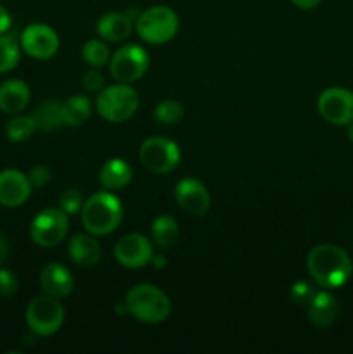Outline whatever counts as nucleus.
Returning a JSON list of instances; mask_svg holds the SVG:
<instances>
[{
  "label": "nucleus",
  "instance_id": "29",
  "mask_svg": "<svg viewBox=\"0 0 353 354\" xmlns=\"http://www.w3.org/2000/svg\"><path fill=\"white\" fill-rule=\"evenodd\" d=\"M289 296L298 306H308L311 297L315 296V289L308 282H296L289 290Z\"/></svg>",
  "mask_w": 353,
  "mask_h": 354
},
{
  "label": "nucleus",
  "instance_id": "22",
  "mask_svg": "<svg viewBox=\"0 0 353 354\" xmlns=\"http://www.w3.org/2000/svg\"><path fill=\"white\" fill-rule=\"evenodd\" d=\"M151 234L152 241H154V244L158 248L168 249L179 239V223H176L175 218L168 216V214H163V216H158L152 221Z\"/></svg>",
  "mask_w": 353,
  "mask_h": 354
},
{
  "label": "nucleus",
  "instance_id": "14",
  "mask_svg": "<svg viewBox=\"0 0 353 354\" xmlns=\"http://www.w3.org/2000/svg\"><path fill=\"white\" fill-rule=\"evenodd\" d=\"M31 194V183L28 175L19 169L0 171V204L6 207H17L28 201Z\"/></svg>",
  "mask_w": 353,
  "mask_h": 354
},
{
  "label": "nucleus",
  "instance_id": "28",
  "mask_svg": "<svg viewBox=\"0 0 353 354\" xmlns=\"http://www.w3.org/2000/svg\"><path fill=\"white\" fill-rule=\"evenodd\" d=\"M85 199H83V194L76 189H69L66 192L61 194L59 197V206L64 213L68 214H76L78 211H82Z\"/></svg>",
  "mask_w": 353,
  "mask_h": 354
},
{
  "label": "nucleus",
  "instance_id": "16",
  "mask_svg": "<svg viewBox=\"0 0 353 354\" xmlns=\"http://www.w3.org/2000/svg\"><path fill=\"white\" fill-rule=\"evenodd\" d=\"M339 304L336 301V297L332 296L327 290H320V292H315V296L311 297V301L307 306V315L308 320L314 327L318 328H327L334 324L336 317H338Z\"/></svg>",
  "mask_w": 353,
  "mask_h": 354
},
{
  "label": "nucleus",
  "instance_id": "34",
  "mask_svg": "<svg viewBox=\"0 0 353 354\" xmlns=\"http://www.w3.org/2000/svg\"><path fill=\"white\" fill-rule=\"evenodd\" d=\"M291 2H293L296 7H300V9L310 10V9H315L322 0H291Z\"/></svg>",
  "mask_w": 353,
  "mask_h": 354
},
{
  "label": "nucleus",
  "instance_id": "30",
  "mask_svg": "<svg viewBox=\"0 0 353 354\" xmlns=\"http://www.w3.org/2000/svg\"><path fill=\"white\" fill-rule=\"evenodd\" d=\"M52 178V173L47 166H33L28 173V180H30L31 187H37V189H42V187L47 185Z\"/></svg>",
  "mask_w": 353,
  "mask_h": 354
},
{
  "label": "nucleus",
  "instance_id": "17",
  "mask_svg": "<svg viewBox=\"0 0 353 354\" xmlns=\"http://www.w3.org/2000/svg\"><path fill=\"white\" fill-rule=\"evenodd\" d=\"M68 254L80 268H92L100 259V245L92 235L75 234L68 242Z\"/></svg>",
  "mask_w": 353,
  "mask_h": 354
},
{
  "label": "nucleus",
  "instance_id": "11",
  "mask_svg": "<svg viewBox=\"0 0 353 354\" xmlns=\"http://www.w3.org/2000/svg\"><path fill=\"white\" fill-rule=\"evenodd\" d=\"M21 48L35 59H48L57 52L59 37L47 24H30L21 33Z\"/></svg>",
  "mask_w": 353,
  "mask_h": 354
},
{
  "label": "nucleus",
  "instance_id": "15",
  "mask_svg": "<svg viewBox=\"0 0 353 354\" xmlns=\"http://www.w3.org/2000/svg\"><path fill=\"white\" fill-rule=\"evenodd\" d=\"M40 286L47 296L62 299L75 289V279L71 272L61 263H48L40 272Z\"/></svg>",
  "mask_w": 353,
  "mask_h": 354
},
{
  "label": "nucleus",
  "instance_id": "6",
  "mask_svg": "<svg viewBox=\"0 0 353 354\" xmlns=\"http://www.w3.org/2000/svg\"><path fill=\"white\" fill-rule=\"evenodd\" d=\"M64 322V308L52 296H38L26 308V324L37 335L55 334Z\"/></svg>",
  "mask_w": 353,
  "mask_h": 354
},
{
  "label": "nucleus",
  "instance_id": "2",
  "mask_svg": "<svg viewBox=\"0 0 353 354\" xmlns=\"http://www.w3.org/2000/svg\"><path fill=\"white\" fill-rule=\"evenodd\" d=\"M123 206L109 190L90 196L82 207V223L92 235L111 234L120 227Z\"/></svg>",
  "mask_w": 353,
  "mask_h": 354
},
{
  "label": "nucleus",
  "instance_id": "24",
  "mask_svg": "<svg viewBox=\"0 0 353 354\" xmlns=\"http://www.w3.org/2000/svg\"><path fill=\"white\" fill-rule=\"evenodd\" d=\"M19 44L14 37L0 35V73L14 69L19 62Z\"/></svg>",
  "mask_w": 353,
  "mask_h": 354
},
{
  "label": "nucleus",
  "instance_id": "36",
  "mask_svg": "<svg viewBox=\"0 0 353 354\" xmlns=\"http://www.w3.org/2000/svg\"><path fill=\"white\" fill-rule=\"evenodd\" d=\"M346 137H348V140L353 142V121L348 124V131H346Z\"/></svg>",
  "mask_w": 353,
  "mask_h": 354
},
{
  "label": "nucleus",
  "instance_id": "31",
  "mask_svg": "<svg viewBox=\"0 0 353 354\" xmlns=\"http://www.w3.org/2000/svg\"><path fill=\"white\" fill-rule=\"evenodd\" d=\"M17 290V279L12 272L0 268V296L9 297Z\"/></svg>",
  "mask_w": 353,
  "mask_h": 354
},
{
  "label": "nucleus",
  "instance_id": "27",
  "mask_svg": "<svg viewBox=\"0 0 353 354\" xmlns=\"http://www.w3.org/2000/svg\"><path fill=\"white\" fill-rule=\"evenodd\" d=\"M83 61L92 68H102L109 61V48L100 40H89L82 48Z\"/></svg>",
  "mask_w": 353,
  "mask_h": 354
},
{
  "label": "nucleus",
  "instance_id": "33",
  "mask_svg": "<svg viewBox=\"0 0 353 354\" xmlns=\"http://www.w3.org/2000/svg\"><path fill=\"white\" fill-rule=\"evenodd\" d=\"M10 23H12V19H10L9 10H7L3 6H0V35H3L7 30H9Z\"/></svg>",
  "mask_w": 353,
  "mask_h": 354
},
{
  "label": "nucleus",
  "instance_id": "5",
  "mask_svg": "<svg viewBox=\"0 0 353 354\" xmlns=\"http://www.w3.org/2000/svg\"><path fill=\"white\" fill-rule=\"evenodd\" d=\"M97 113L109 123H123L138 109V95L128 83L102 88L96 100Z\"/></svg>",
  "mask_w": 353,
  "mask_h": 354
},
{
  "label": "nucleus",
  "instance_id": "21",
  "mask_svg": "<svg viewBox=\"0 0 353 354\" xmlns=\"http://www.w3.org/2000/svg\"><path fill=\"white\" fill-rule=\"evenodd\" d=\"M62 123L68 127H80L87 123V120L92 114V106L85 95H73L68 100L61 102Z\"/></svg>",
  "mask_w": 353,
  "mask_h": 354
},
{
  "label": "nucleus",
  "instance_id": "1",
  "mask_svg": "<svg viewBox=\"0 0 353 354\" xmlns=\"http://www.w3.org/2000/svg\"><path fill=\"white\" fill-rule=\"evenodd\" d=\"M311 280L322 289H339L350 280L353 263L348 252L334 244L315 245L307 258Z\"/></svg>",
  "mask_w": 353,
  "mask_h": 354
},
{
  "label": "nucleus",
  "instance_id": "35",
  "mask_svg": "<svg viewBox=\"0 0 353 354\" xmlns=\"http://www.w3.org/2000/svg\"><path fill=\"white\" fill-rule=\"evenodd\" d=\"M9 256V244H7V239L3 237V234L0 232V265L7 259Z\"/></svg>",
  "mask_w": 353,
  "mask_h": 354
},
{
  "label": "nucleus",
  "instance_id": "3",
  "mask_svg": "<svg viewBox=\"0 0 353 354\" xmlns=\"http://www.w3.org/2000/svg\"><path fill=\"white\" fill-rule=\"evenodd\" d=\"M125 310L144 324H161L168 318L172 304L168 296L151 283H141L125 296Z\"/></svg>",
  "mask_w": 353,
  "mask_h": 354
},
{
  "label": "nucleus",
  "instance_id": "32",
  "mask_svg": "<svg viewBox=\"0 0 353 354\" xmlns=\"http://www.w3.org/2000/svg\"><path fill=\"white\" fill-rule=\"evenodd\" d=\"M82 83H83V88L89 90V92H100L104 86V78H102V75H100V73L93 68L83 75Z\"/></svg>",
  "mask_w": 353,
  "mask_h": 354
},
{
  "label": "nucleus",
  "instance_id": "9",
  "mask_svg": "<svg viewBox=\"0 0 353 354\" xmlns=\"http://www.w3.org/2000/svg\"><path fill=\"white\" fill-rule=\"evenodd\" d=\"M149 69V55L141 45H125L113 55L109 64L111 76L120 83H134Z\"/></svg>",
  "mask_w": 353,
  "mask_h": 354
},
{
  "label": "nucleus",
  "instance_id": "8",
  "mask_svg": "<svg viewBox=\"0 0 353 354\" xmlns=\"http://www.w3.org/2000/svg\"><path fill=\"white\" fill-rule=\"evenodd\" d=\"M68 228V213H64L62 209H55V207H48V209L37 213V216L31 221V241L40 248H55L64 241Z\"/></svg>",
  "mask_w": 353,
  "mask_h": 354
},
{
  "label": "nucleus",
  "instance_id": "23",
  "mask_svg": "<svg viewBox=\"0 0 353 354\" xmlns=\"http://www.w3.org/2000/svg\"><path fill=\"white\" fill-rule=\"evenodd\" d=\"M33 120L37 123V130L42 131H52L62 123V114H61V102L57 100H45L40 106L35 109Z\"/></svg>",
  "mask_w": 353,
  "mask_h": 354
},
{
  "label": "nucleus",
  "instance_id": "19",
  "mask_svg": "<svg viewBox=\"0 0 353 354\" xmlns=\"http://www.w3.org/2000/svg\"><path fill=\"white\" fill-rule=\"evenodd\" d=\"M134 31V19L127 14L107 12L97 21V33L106 41H121Z\"/></svg>",
  "mask_w": 353,
  "mask_h": 354
},
{
  "label": "nucleus",
  "instance_id": "7",
  "mask_svg": "<svg viewBox=\"0 0 353 354\" xmlns=\"http://www.w3.org/2000/svg\"><path fill=\"white\" fill-rule=\"evenodd\" d=\"M138 158L145 169L156 173V175H165L173 171L180 165V149L173 140L166 137H151L144 140L138 151Z\"/></svg>",
  "mask_w": 353,
  "mask_h": 354
},
{
  "label": "nucleus",
  "instance_id": "18",
  "mask_svg": "<svg viewBox=\"0 0 353 354\" xmlns=\"http://www.w3.org/2000/svg\"><path fill=\"white\" fill-rule=\"evenodd\" d=\"M30 102V86L21 80H7L0 85V111L16 114Z\"/></svg>",
  "mask_w": 353,
  "mask_h": 354
},
{
  "label": "nucleus",
  "instance_id": "26",
  "mask_svg": "<svg viewBox=\"0 0 353 354\" xmlns=\"http://www.w3.org/2000/svg\"><path fill=\"white\" fill-rule=\"evenodd\" d=\"M183 118V107L182 104L176 100H163L156 106L154 109V120L159 124L165 127H173V124L180 123Z\"/></svg>",
  "mask_w": 353,
  "mask_h": 354
},
{
  "label": "nucleus",
  "instance_id": "12",
  "mask_svg": "<svg viewBox=\"0 0 353 354\" xmlns=\"http://www.w3.org/2000/svg\"><path fill=\"white\" fill-rule=\"evenodd\" d=\"M154 256L152 245L142 234H127L114 245V258L125 268H142Z\"/></svg>",
  "mask_w": 353,
  "mask_h": 354
},
{
  "label": "nucleus",
  "instance_id": "10",
  "mask_svg": "<svg viewBox=\"0 0 353 354\" xmlns=\"http://www.w3.org/2000/svg\"><path fill=\"white\" fill-rule=\"evenodd\" d=\"M317 109L327 123L345 127L353 121V92L341 86L325 88L318 95Z\"/></svg>",
  "mask_w": 353,
  "mask_h": 354
},
{
  "label": "nucleus",
  "instance_id": "4",
  "mask_svg": "<svg viewBox=\"0 0 353 354\" xmlns=\"http://www.w3.org/2000/svg\"><path fill=\"white\" fill-rule=\"evenodd\" d=\"M179 16L173 9L166 6L149 7L135 21L138 37L152 45L166 44L179 31Z\"/></svg>",
  "mask_w": 353,
  "mask_h": 354
},
{
  "label": "nucleus",
  "instance_id": "13",
  "mask_svg": "<svg viewBox=\"0 0 353 354\" xmlns=\"http://www.w3.org/2000/svg\"><path fill=\"white\" fill-rule=\"evenodd\" d=\"M176 204L190 216H204L210 209V192L196 178H183L175 187Z\"/></svg>",
  "mask_w": 353,
  "mask_h": 354
},
{
  "label": "nucleus",
  "instance_id": "25",
  "mask_svg": "<svg viewBox=\"0 0 353 354\" xmlns=\"http://www.w3.org/2000/svg\"><path fill=\"white\" fill-rule=\"evenodd\" d=\"M37 130L33 116H17L10 120L6 127V135L10 142H24L31 137Z\"/></svg>",
  "mask_w": 353,
  "mask_h": 354
},
{
  "label": "nucleus",
  "instance_id": "20",
  "mask_svg": "<svg viewBox=\"0 0 353 354\" xmlns=\"http://www.w3.org/2000/svg\"><path fill=\"white\" fill-rule=\"evenodd\" d=\"M100 185L106 190H121L130 183L132 168L127 161L120 158L107 159L99 173Z\"/></svg>",
  "mask_w": 353,
  "mask_h": 354
}]
</instances>
